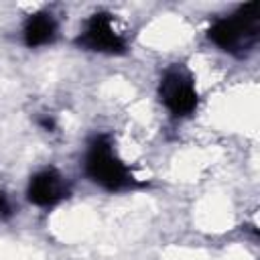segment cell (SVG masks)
<instances>
[{
    "instance_id": "cell-1",
    "label": "cell",
    "mask_w": 260,
    "mask_h": 260,
    "mask_svg": "<svg viewBox=\"0 0 260 260\" xmlns=\"http://www.w3.org/2000/svg\"><path fill=\"white\" fill-rule=\"evenodd\" d=\"M207 37L221 51L240 59L248 57L260 41V2L242 4L232 14L217 18Z\"/></svg>"
},
{
    "instance_id": "cell-2",
    "label": "cell",
    "mask_w": 260,
    "mask_h": 260,
    "mask_svg": "<svg viewBox=\"0 0 260 260\" xmlns=\"http://www.w3.org/2000/svg\"><path fill=\"white\" fill-rule=\"evenodd\" d=\"M85 175L106 191H124L136 181L124 160L116 154L110 136L98 134L89 140L83 160Z\"/></svg>"
},
{
    "instance_id": "cell-3",
    "label": "cell",
    "mask_w": 260,
    "mask_h": 260,
    "mask_svg": "<svg viewBox=\"0 0 260 260\" xmlns=\"http://www.w3.org/2000/svg\"><path fill=\"white\" fill-rule=\"evenodd\" d=\"M158 98L165 104V108L177 118H185L193 114L199 95L191 71L185 65H171L160 77Z\"/></svg>"
},
{
    "instance_id": "cell-4",
    "label": "cell",
    "mask_w": 260,
    "mask_h": 260,
    "mask_svg": "<svg viewBox=\"0 0 260 260\" xmlns=\"http://www.w3.org/2000/svg\"><path fill=\"white\" fill-rule=\"evenodd\" d=\"M75 43L85 51L106 55H122L126 51V39L116 30L110 12L91 14L85 20V26L75 39Z\"/></svg>"
},
{
    "instance_id": "cell-5",
    "label": "cell",
    "mask_w": 260,
    "mask_h": 260,
    "mask_svg": "<svg viewBox=\"0 0 260 260\" xmlns=\"http://www.w3.org/2000/svg\"><path fill=\"white\" fill-rule=\"evenodd\" d=\"M26 195H28V201L32 205L53 207L69 195V187H67L65 177L57 169L47 167V169H43L30 177Z\"/></svg>"
},
{
    "instance_id": "cell-6",
    "label": "cell",
    "mask_w": 260,
    "mask_h": 260,
    "mask_svg": "<svg viewBox=\"0 0 260 260\" xmlns=\"http://www.w3.org/2000/svg\"><path fill=\"white\" fill-rule=\"evenodd\" d=\"M22 35H24L26 47H43V45H49L57 37V20L47 10L35 12V14H30L26 18L24 28H22Z\"/></svg>"
},
{
    "instance_id": "cell-7",
    "label": "cell",
    "mask_w": 260,
    "mask_h": 260,
    "mask_svg": "<svg viewBox=\"0 0 260 260\" xmlns=\"http://www.w3.org/2000/svg\"><path fill=\"white\" fill-rule=\"evenodd\" d=\"M10 215H12V203L4 193H0V217H10Z\"/></svg>"
},
{
    "instance_id": "cell-8",
    "label": "cell",
    "mask_w": 260,
    "mask_h": 260,
    "mask_svg": "<svg viewBox=\"0 0 260 260\" xmlns=\"http://www.w3.org/2000/svg\"><path fill=\"white\" fill-rule=\"evenodd\" d=\"M41 126H43L45 130H53V128H55V122H53V118H47V116H45V118L41 120Z\"/></svg>"
}]
</instances>
